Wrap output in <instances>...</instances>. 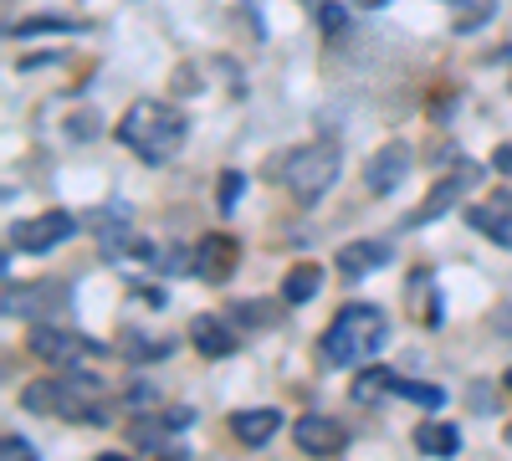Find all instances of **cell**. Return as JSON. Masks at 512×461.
Listing matches in <instances>:
<instances>
[{
  "label": "cell",
  "instance_id": "cell-1",
  "mask_svg": "<svg viewBox=\"0 0 512 461\" xmlns=\"http://www.w3.org/2000/svg\"><path fill=\"white\" fill-rule=\"evenodd\" d=\"M118 139H123L128 154H139L144 164H169V159L185 149L190 123H185L180 108H169L159 98H144V103H134V108L118 118Z\"/></svg>",
  "mask_w": 512,
  "mask_h": 461
},
{
  "label": "cell",
  "instance_id": "cell-2",
  "mask_svg": "<svg viewBox=\"0 0 512 461\" xmlns=\"http://www.w3.org/2000/svg\"><path fill=\"white\" fill-rule=\"evenodd\" d=\"M384 339H390V318H384V308L349 303V308L333 313V323L323 333V359L333 369H349V364H364L369 354H379Z\"/></svg>",
  "mask_w": 512,
  "mask_h": 461
},
{
  "label": "cell",
  "instance_id": "cell-3",
  "mask_svg": "<svg viewBox=\"0 0 512 461\" xmlns=\"http://www.w3.org/2000/svg\"><path fill=\"white\" fill-rule=\"evenodd\" d=\"M21 405L31 415H57V421H77V426H108V410L98 405V380H88V374L31 380L21 390Z\"/></svg>",
  "mask_w": 512,
  "mask_h": 461
},
{
  "label": "cell",
  "instance_id": "cell-4",
  "mask_svg": "<svg viewBox=\"0 0 512 461\" xmlns=\"http://www.w3.org/2000/svg\"><path fill=\"white\" fill-rule=\"evenodd\" d=\"M338 170H344V154H338V144H333V139H313V144L292 149V154L282 159V185L303 200V205H313V200H323V195L333 190Z\"/></svg>",
  "mask_w": 512,
  "mask_h": 461
},
{
  "label": "cell",
  "instance_id": "cell-5",
  "mask_svg": "<svg viewBox=\"0 0 512 461\" xmlns=\"http://www.w3.org/2000/svg\"><path fill=\"white\" fill-rule=\"evenodd\" d=\"M477 180H482L477 164H461V170H451L446 180H436V185H431V195H425V200L415 205V211H410V226H431V221H441V216H446L451 205H456L466 190H472Z\"/></svg>",
  "mask_w": 512,
  "mask_h": 461
},
{
  "label": "cell",
  "instance_id": "cell-6",
  "mask_svg": "<svg viewBox=\"0 0 512 461\" xmlns=\"http://www.w3.org/2000/svg\"><path fill=\"white\" fill-rule=\"evenodd\" d=\"M72 231H77V221H72L67 211H41V216L21 221V226L11 231V241H16L21 251H31V257H41V251L62 246V241H67Z\"/></svg>",
  "mask_w": 512,
  "mask_h": 461
},
{
  "label": "cell",
  "instance_id": "cell-7",
  "mask_svg": "<svg viewBox=\"0 0 512 461\" xmlns=\"http://www.w3.org/2000/svg\"><path fill=\"white\" fill-rule=\"evenodd\" d=\"M98 349L103 344H88V339H77V333H67V328H52V323L31 328V354L47 359V364H62V369H72L82 354H98Z\"/></svg>",
  "mask_w": 512,
  "mask_h": 461
},
{
  "label": "cell",
  "instance_id": "cell-8",
  "mask_svg": "<svg viewBox=\"0 0 512 461\" xmlns=\"http://www.w3.org/2000/svg\"><path fill=\"white\" fill-rule=\"evenodd\" d=\"M405 175H410V144H400V139H390L384 149H374L369 164H364V185H369V195H390Z\"/></svg>",
  "mask_w": 512,
  "mask_h": 461
},
{
  "label": "cell",
  "instance_id": "cell-9",
  "mask_svg": "<svg viewBox=\"0 0 512 461\" xmlns=\"http://www.w3.org/2000/svg\"><path fill=\"white\" fill-rule=\"evenodd\" d=\"M292 441L303 446L308 456H338L349 446V431L338 421H328V415H303V421L292 426Z\"/></svg>",
  "mask_w": 512,
  "mask_h": 461
},
{
  "label": "cell",
  "instance_id": "cell-10",
  "mask_svg": "<svg viewBox=\"0 0 512 461\" xmlns=\"http://www.w3.org/2000/svg\"><path fill=\"white\" fill-rule=\"evenodd\" d=\"M236 257H241V246L216 231V236H205V241L195 246V272H200L205 282H226V277L236 272Z\"/></svg>",
  "mask_w": 512,
  "mask_h": 461
},
{
  "label": "cell",
  "instance_id": "cell-11",
  "mask_svg": "<svg viewBox=\"0 0 512 461\" xmlns=\"http://www.w3.org/2000/svg\"><path fill=\"white\" fill-rule=\"evenodd\" d=\"M384 262H390V246L384 241H349L344 251H338V272H344V282H364Z\"/></svg>",
  "mask_w": 512,
  "mask_h": 461
},
{
  "label": "cell",
  "instance_id": "cell-12",
  "mask_svg": "<svg viewBox=\"0 0 512 461\" xmlns=\"http://www.w3.org/2000/svg\"><path fill=\"white\" fill-rule=\"evenodd\" d=\"M190 344H195L205 359H226V354H236V333H231L216 313H200V318L190 323Z\"/></svg>",
  "mask_w": 512,
  "mask_h": 461
},
{
  "label": "cell",
  "instance_id": "cell-13",
  "mask_svg": "<svg viewBox=\"0 0 512 461\" xmlns=\"http://www.w3.org/2000/svg\"><path fill=\"white\" fill-rule=\"evenodd\" d=\"M277 426H282V415L267 405V410H236L231 415V436L241 441V446H267L272 436H277Z\"/></svg>",
  "mask_w": 512,
  "mask_h": 461
},
{
  "label": "cell",
  "instance_id": "cell-14",
  "mask_svg": "<svg viewBox=\"0 0 512 461\" xmlns=\"http://www.w3.org/2000/svg\"><path fill=\"white\" fill-rule=\"evenodd\" d=\"M502 205H507V200L472 205V211H466V221H472V231H482L487 241H497V246H512V221L502 216Z\"/></svg>",
  "mask_w": 512,
  "mask_h": 461
},
{
  "label": "cell",
  "instance_id": "cell-15",
  "mask_svg": "<svg viewBox=\"0 0 512 461\" xmlns=\"http://www.w3.org/2000/svg\"><path fill=\"white\" fill-rule=\"evenodd\" d=\"M318 287H323V267L318 262H297L282 282V303H308L318 298Z\"/></svg>",
  "mask_w": 512,
  "mask_h": 461
},
{
  "label": "cell",
  "instance_id": "cell-16",
  "mask_svg": "<svg viewBox=\"0 0 512 461\" xmlns=\"http://www.w3.org/2000/svg\"><path fill=\"white\" fill-rule=\"evenodd\" d=\"M415 446H420L425 456H456V451H461V436H456V426H446V421H425V426L415 431Z\"/></svg>",
  "mask_w": 512,
  "mask_h": 461
},
{
  "label": "cell",
  "instance_id": "cell-17",
  "mask_svg": "<svg viewBox=\"0 0 512 461\" xmlns=\"http://www.w3.org/2000/svg\"><path fill=\"white\" fill-rule=\"evenodd\" d=\"M395 385H400V374H390V369H359V380H354V400L359 405H374V400H384V395H395Z\"/></svg>",
  "mask_w": 512,
  "mask_h": 461
},
{
  "label": "cell",
  "instance_id": "cell-18",
  "mask_svg": "<svg viewBox=\"0 0 512 461\" xmlns=\"http://www.w3.org/2000/svg\"><path fill=\"white\" fill-rule=\"evenodd\" d=\"M88 21H72V16H36V21H21L11 26V36H36V31H82Z\"/></svg>",
  "mask_w": 512,
  "mask_h": 461
},
{
  "label": "cell",
  "instance_id": "cell-19",
  "mask_svg": "<svg viewBox=\"0 0 512 461\" xmlns=\"http://www.w3.org/2000/svg\"><path fill=\"white\" fill-rule=\"evenodd\" d=\"M395 395H405V400H415V405H431V410L446 405V390H441V385H420V380H400Z\"/></svg>",
  "mask_w": 512,
  "mask_h": 461
},
{
  "label": "cell",
  "instance_id": "cell-20",
  "mask_svg": "<svg viewBox=\"0 0 512 461\" xmlns=\"http://www.w3.org/2000/svg\"><path fill=\"white\" fill-rule=\"evenodd\" d=\"M487 16H492V0H466V6L456 11V31H477Z\"/></svg>",
  "mask_w": 512,
  "mask_h": 461
},
{
  "label": "cell",
  "instance_id": "cell-21",
  "mask_svg": "<svg viewBox=\"0 0 512 461\" xmlns=\"http://www.w3.org/2000/svg\"><path fill=\"white\" fill-rule=\"evenodd\" d=\"M0 461H36V451H31V441H21L16 431L0 441Z\"/></svg>",
  "mask_w": 512,
  "mask_h": 461
},
{
  "label": "cell",
  "instance_id": "cell-22",
  "mask_svg": "<svg viewBox=\"0 0 512 461\" xmlns=\"http://www.w3.org/2000/svg\"><path fill=\"white\" fill-rule=\"evenodd\" d=\"M216 200H221V211H231V205L241 200V175H236V170H226V175H221V190H216Z\"/></svg>",
  "mask_w": 512,
  "mask_h": 461
},
{
  "label": "cell",
  "instance_id": "cell-23",
  "mask_svg": "<svg viewBox=\"0 0 512 461\" xmlns=\"http://www.w3.org/2000/svg\"><path fill=\"white\" fill-rule=\"evenodd\" d=\"M344 21H349V11H344V6H333V0H323V6H318V26H323V31H338Z\"/></svg>",
  "mask_w": 512,
  "mask_h": 461
},
{
  "label": "cell",
  "instance_id": "cell-24",
  "mask_svg": "<svg viewBox=\"0 0 512 461\" xmlns=\"http://www.w3.org/2000/svg\"><path fill=\"white\" fill-rule=\"evenodd\" d=\"M492 170H497V175H507V180H512V144H502V149H497V154H492Z\"/></svg>",
  "mask_w": 512,
  "mask_h": 461
},
{
  "label": "cell",
  "instance_id": "cell-25",
  "mask_svg": "<svg viewBox=\"0 0 512 461\" xmlns=\"http://www.w3.org/2000/svg\"><path fill=\"white\" fill-rule=\"evenodd\" d=\"M128 405H154V390L144 385V390H134V395H128Z\"/></svg>",
  "mask_w": 512,
  "mask_h": 461
},
{
  "label": "cell",
  "instance_id": "cell-26",
  "mask_svg": "<svg viewBox=\"0 0 512 461\" xmlns=\"http://www.w3.org/2000/svg\"><path fill=\"white\" fill-rule=\"evenodd\" d=\"M359 11H379V6H390V0H354Z\"/></svg>",
  "mask_w": 512,
  "mask_h": 461
},
{
  "label": "cell",
  "instance_id": "cell-27",
  "mask_svg": "<svg viewBox=\"0 0 512 461\" xmlns=\"http://www.w3.org/2000/svg\"><path fill=\"white\" fill-rule=\"evenodd\" d=\"M98 461H128V456H118V451H108V456H98Z\"/></svg>",
  "mask_w": 512,
  "mask_h": 461
},
{
  "label": "cell",
  "instance_id": "cell-28",
  "mask_svg": "<svg viewBox=\"0 0 512 461\" xmlns=\"http://www.w3.org/2000/svg\"><path fill=\"white\" fill-rule=\"evenodd\" d=\"M502 385H507V395H512V369H507V374H502Z\"/></svg>",
  "mask_w": 512,
  "mask_h": 461
}]
</instances>
